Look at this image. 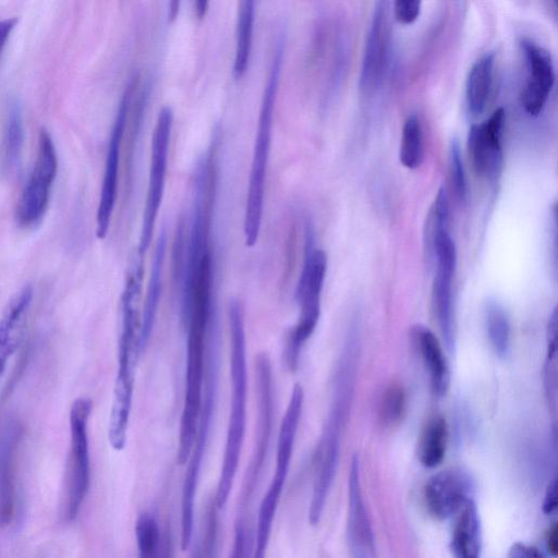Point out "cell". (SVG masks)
I'll return each instance as SVG.
<instances>
[{
	"label": "cell",
	"mask_w": 558,
	"mask_h": 558,
	"mask_svg": "<svg viewBox=\"0 0 558 558\" xmlns=\"http://www.w3.org/2000/svg\"><path fill=\"white\" fill-rule=\"evenodd\" d=\"M214 256L193 259L182 282V314L186 328L185 390L180 423L197 425L206 373L208 336L215 322Z\"/></svg>",
	"instance_id": "cell-1"
},
{
	"label": "cell",
	"mask_w": 558,
	"mask_h": 558,
	"mask_svg": "<svg viewBox=\"0 0 558 558\" xmlns=\"http://www.w3.org/2000/svg\"><path fill=\"white\" fill-rule=\"evenodd\" d=\"M230 339L231 399L226 445L215 495V505L221 509L228 502L238 472L246 429L247 361L244 307L231 299L227 306Z\"/></svg>",
	"instance_id": "cell-2"
},
{
	"label": "cell",
	"mask_w": 558,
	"mask_h": 558,
	"mask_svg": "<svg viewBox=\"0 0 558 558\" xmlns=\"http://www.w3.org/2000/svg\"><path fill=\"white\" fill-rule=\"evenodd\" d=\"M283 39L280 37L269 66L258 114L243 223L244 241L247 247L256 244L262 226L265 180L271 146L274 110L283 60Z\"/></svg>",
	"instance_id": "cell-3"
},
{
	"label": "cell",
	"mask_w": 558,
	"mask_h": 558,
	"mask_svg": "<svg viewBox=\"0 0 558 558\" xmlns=\"http://www.w3.org/2000/svg\"><path fill=\"white\" fill-rule=\"evenodd\" d=\"M314 240V231L308 222L305 228L304 262L295 291L300 314L286 345V361L291 371L296 369L302 348L314 332L320 316L327 256L323 250L315 247Z\"/></svg>",
	"instance_id": "cell-4"
},
{
	"label": "cell",
	"mask_w": 558,
	"mask_h": 558,
	"mask_svg": "<svg viewBox=\"0 0 558 558\" xmlns=\"http://www.w3.org/2000/svg\"><path fill=\"white\" fill-rule=\"evenodd\" d=\"M143 276L137 272L125 274L121 294V324L118 340V368L113 387V397L132 400L135 372L141 353L140 303L143 290Z\"/></svg>",
	"instance_id": "cell-5"
},
{
	"label": "cell",
	"mask_w": 558,
	"mask_h": 558,
	"mask_svg": "<svg viewBox=\"0 0 558 558\" xmlns=\"http://www.w3.org/2000/svg\"><path fill=\"white\" fill-rule=\"evenodd\" d=\"M92 401L86 397L77 398L70 410L71 448L66 468L65 518H76L88 492L90 462L88 446V420Z\"/></svg>",
	"instance_id": "cell-6"
},
{
	"label": "cell",
	"mask_w": 558,
	"mask_h": 558,
	"mask_svg": "<svg viewBox=\"0 0 558 558\" xmlns=\"http://www.w3.org/2000/svg\"><path fill=\"white\" fill-rule=\"evenodd\" d=\"M172 122L173 112L171 107L163 106L159 110L151 136L147 194L136 250L143 256L150 246L156 219L163 197Z\"/></svg>",
	"instance_id": "cell-7"
},
{
	"label": "cell",
	"mask_w": 558,
	"mask_h": 558,
	"mask_svg": "<svg viewBox=\"0 0 558 558\" xmlns=\"http://www.w3.org/2000/svg\"><path fill=\"white\" fill-rule=\"evenodd\" d=\"M57 170L58 158L52 137L46 129H41L37 157L15 210V219L20 227L28 229L41 222L49 204Z\"/></svg>",
	"instance_id": "cell-8"
},
{
	"label": "cell",
	"mask_w": 558,
	"mask_h": 558,
	"mask_svg": "<svg viewBox=\"0 0 558 558\" xmlns=\"http://www.w3.org/2000/svg\"><path fill=\"white\" fill-rule=\"evenodd\" d=\"M255 385H256V428L252 459L246 472L244 498L247 499L259 474L264 468L267 457L275 420V388L270 359L267 353L262 352L255 360Z\"/></svg>",
	"instance_id": "cell-9"
},
{
	"label": "cell",
	"mask_w": 558,
	"mask_h": 558,
	"mask_svg": "<svg viewBox=\"0 0 558 558\" xmlns=\"http://www.w3.org/2000/svg\"><path fill=\"white\" fill-rule=\"evenodd\" d=\"M134 89L135 78H132L121 97L109 137L105 171L96 216V234L99 239L106 238L108 233L116 205L121 144Z\"/></svg>",
	"instance_id": "cell-10"
},
{
	"label": "cell",
	"mask_w": 558,
	"mask_h": 558,
	"mask_svg": "<svg viewBox=\"0 0 558 558\" xmlns=\"http://www.w3.org/2000/svg\"><path fill=\"white\" fill-rule=\"evenodd\" d=\"M436 275L432 299L438 326L447 349L454 350V315L452 303V278L457 265V250L450 234L440 236L434 247Z\"/></svg>",
	"instance_id": "cell-11"
},
{
	"label": "cell",
	"mask_w": 558,
	"mask_h": 558,
	"mask_svg": "<svg viewBox=\"0 0 558 558\" xmlns=\"http://www.w3.org/2000/svg\"><path fill=\"white\" fill-rule=\"evenodd\" d=\"M391 25L389 2L379 1L371 19L360 74V87L373 92L381 82L389 58Z\"/></svg>",
	"instance_id": "cell-12"
},
{
	"label": "cell",
	"mask_w": 558,
	"mask_h": 558,
	"mask_svg": "<svg viewBox=\"0 0 558 558\" xmlns=\"http://www.w3.org/2000/svg\"><path fill=\"white\" fill-rule=\"evenodd\" d=\"M505 110L497 108L485 121L473 124L468 134V150L475 172L489 180L502 168Z\"/></svg>",
	"instance_id": "cell-13"
},
{
	"label": "cell",
	"mask_w": 558,
	"mask_h": 558,
	"mask_svg": "<svg viewBox=\"0 0 558 558\" xmlns=\"http://www.w3.org/2000/svg\"><path fill=\"white\" fill-rule=\"evenodd\" d=\"M520 46L526 65L520 102L526 113L536 117L544 109L555 84L554 61L548 50L531 39H522Z\"/></svg>",
	"instance_id": "cell-14"
},
{
	"label": "cell",
	"mask_w": 558,
	"mask_h": 558,
	"mask_svg": "<svg viewBox=\"0 0 558 558\" xmlns=\"http://www.w3.org/2000/svg\"><path fill=\"white\" fill-rule=\"evenodd\" d=\"M342 427L326 422L316 453L314 482L308 507V523L317 525L323 515L337 472Z\"/></svg>",
	"instance_id": "cell-15"
},
{
	"label": "cell",
	"mask_w": 558,
	"mask_h": 558,
	"mask_svg": "<svg viewBox=\"0 0 558 558\" xmlns=\"http://www.w3.org/2000/svg\"><path fill=\"white\" fill-rule=\"evenodd\" d=\"M472 478L462 469H448L434 474L423 490L427 512L436 520L456 514L471 498Z\"/></svg>",
	"instance_id": "cell-16"
},
{
	"label": "cell",
	"mask_w": 558,
	"mask_h": 558,
	"mask_svg": "<svg viewBox=\"0 0 558 558\" xmlns=\"http://www.w3.org/2000/svg\"><path fill=\"white\" fill-rule=\"evenodd\" d=\"M347 539L351 558H376L373 527L362 494L357 454L352 458L349 473Z\"/></svg>",
	"instance_id": "cell-17"
},
{
	"label": "cell",
	"mask_w": 558,
	"mask_h": 558,
	"mask_svg": "<svg viewBox=\"0 0 558 558\" xmlns=\"http://www.w3.org/2000/svg\"><path fill=\"white\" fill-rule=\"evenodd\" d=\"M33 300V287L25 284L8 302L0 317V376L21 342Z\"/></svg>",
	"instance_id": "cell-18"
},
{
	"label": "cell",
	"mask_w": 558,
	"mask_h": 558,
	"mask_svg": "<svg viewBox=\"0 0 558 558\" xmlns=\"http://www.w3.org/2000/svg\"><path fill=\"white\" fill-rule=\"evenodd\" d=\"M411 336L428 372L432 391L437 397H444L449 389L450 373L438 338L429 328L423 325L414 326Z\"/></svg>",
	"instance_id": "cell-19"
},
{
	"label": "cell",
	"mask_w": 558,
	"mask_h": 558,
	"mask_svg": "<svg viewBox=\"0 0 558 558\" xmlns=\"http://www.w3.org/2000/svg\"><path fill=\"white\" fill-rule=\"evenodd\" d=\"M167 248V232H160L154 251L149 278L141 313L140 349L143 353L149 342L160 303L163 262Z\"/></svg>",
	"instance_id": "cell-20"
},
{
	"label": "cell",
	"mask_w": 558,
	"mask_h": 558,
	"mask_svg": "<svg viewBox=\"0 0 558 558\" xmlns=\"http://www.w3.org/2000/svg\"><path fill=\"white\" fill-rule=\"evenodd\" d=\"M303 401V388L300 384H295L280 424L277 440L276 468L271 480L286 483L302 414Z\"/></svg>",
	"instance_id": "cell-21"
},
{
	"label": "cell",
	"mask_w": 558,
	"mask_h": 558,
	"mask_svg": "<svg viewBox=\"0 0 558 558\" xmlns=\"http://www.w3.org/2000/svg\"><path fill=\"white\" fill-rule=\"evenodd\" d=\"M481 524L475 502L470 499L457 512L450 549L453 558H481Z\"/></svg>",
	"instance_id": "cell-22"
},
{
	"label": "cell",
	"mask_w": 558,
	"mask_h": 558,
	"mask_svg": "<svg viewBox=\"0 0 558 558\" xmlns=\"http://www.w3.org/2000/svg\"><path fill=\"white\" fill-rule=\"evenodd\" d=\"M138 558H173L170 531L161 532L156 518L149 512L141 513L135 522Z\"/></svg>",
	"instance_id": "cell-23"
},
{
	"label": "cell",
	"mask_w": 558,
	"mask_h": 558,
	"mask_svg": "<svg viewBox=\"0 0 558 558\" xmlns=\"http://www.w3.org/2000/svg\"><path fill=\"white\" fill-rule=\"evenodd\" d=\"M495 56L483 54L470 69L465 82V100L471 114H481L489 99L494 77Z\"/></svg>",
	"instance_id": "cell-24"
},
{
	"label": "cell",
	"mask_w": 558,
	"mask_h": 558,
	"mask_svg": "<svg viewBox=\"0 0 558 558\" xmlns=\"http://www.w3.org/2000/svg\"><path fill=\"white\" fill-rule=\"evenodd\" d=\"M23 143L22 110L19 102L13 100L9 105L1 145V167L5 174L11 175L19 170Z\"/></svg>",
	"instance_id": "cell-25"
},
{
	"label": "cell",
	"mask_w": 558,
	"mask_h": 558,
	"mask_svg": "<svg viewBox=\"0 0 558 558\" xmlns=\"http://www.w3.org/2000/svg\"><path fill=\"white\" fill-rule=\"evenodd\" d=\"M448 442V426L440 414L430 416L424 424L417 446L418 460L425 468L439 465L446 454Z\"/></svg>",
	"instance_id": "cell-26"
},
{
	"label": "cell",
	"mask_w": 558,
	"mask_h": 558,
	"mask_svg": "<svg viewBox=\"0 0 558 558\" xmlns=\"http://www.w3.org/2000/svg\"><path fill=\"white\" fill-rule=\"evenodd\" d=\"M284 483L271 480L259 505L251 558H266L274 519Z\"/></svg>",
	"instance_id": "cell-27"
},
{
	"label": "cell",
	"mask_w": 558,
	"mask_h": 558,
	"mask_svg": "<svg viewBox=\"0 0 558 558\" xmlns=\"http://www.w3.org/2000/svg\"><path fill=\"white\" fill-rule=\"evenodd\" d=\"M255 20V2L245 0L239 2L236 17V41L233 63V76L240 80L247 71Z\"/></svg>",
	"instance_id": "cell-28"
},
{
	"label": "cell",
	"mask_w": 558,
	"mask_h": 558,
	"mask_svg": "<svg viewBox=\"0 0 558 558\" xmlns=\"http://www.w3.org/2000/svg\"><path fill=\"white\" fill-rule=\"evenodd\" d=\"M485 323L489 342L495 353L505 359L510 351V322L507 312L498 302L487 301Z\"/></svg>",
	"instance_id": "cell-29"
},
{
	"label": "cell",
	"mask_w": 558,
	"mask_h": 558,
	"mask_svg": "<svg viewBox=\"0 0 558 558\" xmlns=\"http://www.w3.org/2000/svg\"><path fill=\"white\" fill-rule=\"evenodd\" d=\"M424 158V136L420 119L411 114L404 121L399 147L400 162L408 169H416Z\"/></svg>",
	"instance_id": "cell-30"
},
{
	"label": "cell",
	"mask_w": 558,
	"mask_h": 558,
	"mask_svg": "<svg viewBox=\"0 0 558 558\" xmlns=\"http://www.w3.org/2000/svg\"><path fill=\"white\" fill-rule=\"evenodd\" d=\"M405 391L401 384L390 383L383 392L379 416L385 425L398 424L405 412Z\"/></svg>",
	"instance_id": "cell-31"
},
{
	"label": "cell",
	"mask_w": 558,
	"mask_h": 558,
	"mask_svg": "<svg viewBox=\"0 0 558 558\" xmlns=\"http://www.w3.org/2000/svg\"><path fill=\"white\" fill-rule=\"evenodd\" d=\"M215 501L207 506L202 541L196 545L198 558H218V517Z\"/></svg>",
	"instance_id": "cell-32"
},
{
	"label": "cell",
	"mask_w": 558,
	"mask_h": 558,
	"mask_svg": "<svg viewBox=\"0 0 558 558\" xmlns=\"http://www.w3.org/2000/svg\"><path fill=\"white\" fill-rule=\"evenodd\" d=\"M448 165L452 190L460 201H465L468 196V181L460 146L456 140H452L449 146Z\"/></svg>",
	"instance_id": "cell-33"
},
{
	"label": "cell",
	"mask_w": 558,
	"mask_h": 558,
	"mask_svg": "<svg viewBox=\"0 0 558 558\" xmlns=\"http://www.w3.org/2000/svg\"><path fill=\"white\" fill-rule=\"evenodd\" d=\"M421 5L416 0H397L392 3L393 16L400 23H413L420 15Z\"/></svg>",
	"instance_id": "cell-34"
},
{
	"label": "cell",
	"mask_w": 558,
	"mask_h": 558,
	"mask_svg": "<svg viewBox=\"0 0 558 558\" xmlns=\"http://www.w3.org/2000/svg\"><path fill=\"white\" fill-rule=\"evenodd\" d=\"M251 537L242 520H239L234 529L233 545L229 558H251Z\"/></svg>",
	"instance_id": "cell-35"
},
{
	"label": "cell",
	"mask_w": 558,
	"mask_h": 558,
	"mask_svg": "<svg viewBox=\"0 0 558 558\" xmlns=\"http://www.w3.org/2000/svg\"><path fill=\"white\" fill-rule=\"evenodd\" d=\"M508 558H545L534 546L523 543H514L508 553Z\"/></svg>",
	"instance_id": "cell-36"
},
{
	"label": "cell",
	"mask_w": 558,
	"mask_h": 558,
	"mask_svg": "<svg viewBox=\"0 0 558 558\" xmlns=\"http://www.w3.org/2000/svg\"><path fill=\"white\" fill-rule=\"evenodd\" d=\"M543 512L546 514L553 513L557 508V481L553 478L548 484L544 500H543Z\"/></svg>",
	"instance_id": "cell-37"
},
{
	"label": "cell",
	"mask_w": 558,
	"mask_h": 558,
	"mask_svg": "<svg viewBox=\"0 0 558 558\" xmlns=\"http://www.w3.org/2000/svg\"><path fill=\"white\" fill-rule=\"evenodd\" d=\"M17 23L16 17H9L4 20H0V54L5 46V43L8 41L11 32L15 27V24Z\"/></svg>",
	"instance_id": "cell-38"
},
{
	"label": "cell",
	"mask_w": 558,
	"mask_h": 558,
	"mask_svg": "<svg viewBox=\"0 0 558 558\" xmlns=\"http://www.w3.org/2000/svg\"><path fill=\"white\" fill-rule=\"evenodd\" d=\"M557 532H558V529H557V524L555 523L549 527V530L547 531V535H546V546H547L548 553L554 557L557 556V551H558Z\"/></svg>",
	"instance_id": "cell-39"
},
{
	"label": "cell",
	"mask_w": 558,
	"mask_h": 558,
	"mask_svg": "<svg viewBox=\"0 0 558 558\" xmlns=\"http://www.w3.org/2000/svg\"><path fill=\"white\" fill-rule=\"evenodd\" d=\"M208 10V1L199 0L194 2V12L198 19H203Z\"/></svg>",
	"instance_id": "cell-40"
},
{
	"label": "cell",
	"mask_w": 558,
	"mask_h": 558,
	"mask_svg": "<svg viewBox=\"0 0 558 558\" xmlns=\"http://www.w3.org/2000/svg\"><path fill=\"white\" fill-rule=\"evenodd\" d=\"M180 2L179 1H171L169 2V9H168V20L169 22H172L175 20L178 13H179Z\"/></svg>",
	"instance_id": "cell-41"
},
{
	"label": "cell",
	"mask_w": 558,
	"mask_h": 558,
	"mask_svg": "<svg viewBox=\"0 0 558 558\" xmlns=\"http://www.w3.org/2000/svg\"><path fill=\"white\" fill-rule=\"evenodd\" d=\"M192 558H198V557H197V553H196V550H194V553H193V557H192Z\"/></svg>",
	"instance_id": "cell-42"
}]
</instances>
